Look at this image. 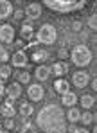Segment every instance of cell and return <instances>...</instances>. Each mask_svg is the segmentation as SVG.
Instances as JSON below:
<instances>
[{
	"instance_id": "6da1fadb",
	"label": "cell",
	"mask_w": 97,
	"mask_h": 133,
	"mask_svg": "<svg viewBox=\"0 0 97 133\" xmlns=\"http://www.w3.org/2000/svg\"><path fill=\"white\" fill-rule=\"evenodd\" d=\"M36 122L45 133H65V111L58 104H47L38 111Z\"/></svg>"
},
{
	"instance_id": "7a4b0ae2",
	"label": "cell",
	"mask_w": 97,
	"mask_h": 133,
	"mask_svg": "<svg viewBox=\"0 0 97 133\" xmlns=\"http://www.w3.org/2000/svg\"><path fill=\"white\" fill-rule=\"evenodd\" d=\"M48 9L52 11H58V13H70L75 9H81L86 2L85 0H79V2H74V0H45L43 2Z\"/></svg>"
},
{
	"instance_id": "3957f363",
	"label": "cell",
	"mask_w": 97,
	"mask_h": 133,
	"mask_svg": "<svg viewBox=\"0 0 97 133\" xmlns=\"http://www.w3.org/2000/svg\"><path fill=\"white\" fill-rule=\"evenodd\" d=\"M70 58H72V63H74V65L86 66L90 61H92V52H90V49H88L86 45H75V47L72 49Z\"/></svg>"
},
{
	"instance_id": "277c9868",
	"label": "cell",
	"mask_w": 97,
	"mask_h": 133,
	"mask_svg": "<svg viewBox=\"0 0 97 133\" xmlns=\"http://www.w3.org/2000/svg\"><path fill=\"white\" fill-rule=\"evenodd\" d=\"M38 36V43H43V45H52L56 42V29L50 25V23H45L38 29L36 32Z\"/></svg>"
},
{
	"instance_id": "5b68a950",
	"label": "cell",
	"mask_w": 97,
	"mask_h": 133,
	"mask_svg": "<svg viewBox=\"0 0 97 133\" xmlns=\"http://www.w3.org/2000/svg\"><path fill=\"white\" fill-rule=\"evenodd\" d=\"M13 38H15V29H13V25H9V23L0 25V42H4V43H11Z\"/></svg>"
},
{
	"instance_id": "8992f818",
	"label": "cell",
	"mask_w": 97,
	"mask_h": 133,
	"mask_svg": "<svg viewBox=\"0 0 97 133\" xmlns=\"http://www.w3.org/2000/svg\"><path fill=\"white\" fill-rule=\"evenodd\" d=\"M72 81H74V85H75L77 88H85V87L90 83V76H88L86 72L79 70V72L72 74Z\"/></svg>"
},
{
	"instance_id": "52a82bcc",
	"label": "cell",
	"mask_w": 97,
	"mask_h": 133,
	"mask_svg": "<svg viewBox=\"0 0 97 133\" xmlns=\"http://www.w3.org/2000/svg\"><path fill=\"white\" fill-rule=\"evenodd\" d=\"M27 94H29V99H31V101H41V99H43L45 90H43L41 85H29Z\"/></svg>"
},
{
	"instance_id": "ba28073f",
	"label": "cell",
	"mask_w": 97,
	"mask_h": 133,
	"mask_svg": "<svg viewBox=\"0 0 97 133\" xmlns=\"http://www.w3.org/2000/svg\"><path fill=\"white\" fill-rule=\"evenodd\" d=\"M25 15H27V18H31V20H38V18L41 16V5L36 4V2L29 4V5L25 7Z\"/></svg>"
},
{
	"instance_id": "9c48e42d",
	"label": "cell",
	"mask_w": 97,
	"mask_h": 133,
	"mask_svg": "<svg viewBox=\"0 0 97 133\" xmlns=\"http://www.w3.org/2000/svg\"><path fill=\"white\" fill-rule=\"evenodd\" d=\"M27 56H25L24 50H16L15 54H13V65L18 66V68H22V66H27Z\"/></svg>"
},
{
	"instance_id": "30bf717a",
	"label": "cell",
	"mask_w": 97,
	"mask_h": 133,
	"mask_svg": "<svg viewBox=\"0 0 97 133\" xmlns=\"http://www.w3.org/2000/svg\"><path fill=\"white\" fill-rule=\"evenodd\" d=\"M15 101H11V99H7L2 106H0V113L4 115V117H7V119H11V117H15V104H13Z\"/></svg>"
},
{
	"instance_id": "8fae6325",
	"label": "cell",
	"mask_w": 97,
	"mask_h": 133,
	"mask_svg": "<svg viewBox=\"0 0 97 133\" xmlns=\"http://www.w3.org/2000/svg\"><path fill=\"white\" fill-rule=\"evenodd\" d=\"M5 92H7V99H11V101H15V99H18V97L22 95V88H20L18 83L9 85V88L5 90Z\"/></svg>"
},
{
	"instance_id": "7c38bea8",
	"label": "cell",
	"mask_w": 97,
	"mask_h": 133,
	"mask_svg": "<svg viewBox=\"0 0 97 133\" xmlns=\"http://www.w3.org/2000/svg\"><path fill=\"white\" fill-rule=\"evenodd\" d=\"M34 74H36V77H38L40 81H47L48 76H50V66H47V65H38Z\"/></svg>"
},
{
	"instance_id": "4fadbf2b",
	"label": "cell",
	"mask_w": 97,
	"mask_h": 133,
	"mask_svg": "<svg viewBox=\"0 0 97 133\" xmlns=\"http://www.w3.org/2000/svg\"><path fill=\"white\" fill-rule=\"evenodd\" d=\"M11 11H13L11 2H7V0H0V20L7 18V16L11 15Z\"/></svg>"
},
{
	"instance_id": "5bb4252c",
	"label": "cell",
	"mask_w": 97,
	"mask_h": 133,
	"mask_svg": "<svg viewBox=\"0 0 97 133\" xmlns=\"http://www.w3.org/2000/svg\"><path fill=\"white\" fill-rule=\"evenodd\" d=\"M54 88H56L58 94H61V95H63V94H67V92H68L70 87H68V81H67V79H61V77H59V79H56V81H54Z\"/></svg>"
},
{
	"instance_id": "9a60e30c",
	"label": "cell",
	"mask_w": 97,
	"mask_h": 133,
	"mask_svg": "<svg viewBox=\"0 0 97 133\" xmlns=\"http://www.w3.org/2000/svg\"><path fill=\"white\" fill-rule=\"evenodd\" d=\"M75 101H77V95L74 94V92H67V94H63V97H61V104H65V106H70L72 108L74 104H75Z\"/></svg>"
},
{
	"instance_id": "2e32d148",
	"label": "cell",
	"mask_w": 97,
	"mask_h": 133,
	"mask_svg": "<svg viewBox=\"0 0 97 133\" xmlns=\"http://www.w3.org/2000/svg\"><path fill=\"white\" fill-rule=\"evenodd\" d=\"M20 34H22V38L24 40H31L32 36H34V29H32V25L27 22L22 25V31H20Z\"/></svg>"
},
{
	"instance_id": "e0dca14e",
	"label": "cell",
	"mask_w": 97,
	"mask_h": 133,
	"mask_svg": "<svg viewBox=\"0 0 97 133\" xmlns=\"http://www.w3.org/2000/svg\"><path fill=\"white\" fill-rule=\"evenodd\" d=\"M67 68H68L67 65H63V63L58 61V63H54V65L50 66V72H52L54 76H63V74L67 72Z\"/></svg>"
},
{
	"instance_id": "ac0fdd59",
	"label": "cell",
	"mask_w": 97,
	"mask_h": 133,
	"mask_svg": "<svg viewBox=\"0 0 97 133\" xmlns=\"http://www.w3.org/2000/svg\"><path fill=\"white\" fill-rule=\"evenodd\" d=\"M32 113H34L32 104H29V103H22V104H20V115H22V117L27 119V117H31Z\"/></svg>"
},
{
	"instance_id": "d6986e66",
	"label": "cell",
	"mask_w": 97,
	"mask_h": 133,
	"mask_svg": "<svg viewBox=\"0 0 97 133\" xmlns=\"http://www.w3.org/2000/svg\"><path fill=\"white\" fill-rule=\"evenodd\" d=\"M94 103H95L94 95H83V97H81V106H83L85 110H90V108L94 106Z\"/></svg>"
},
{
	"instance_id": "ffe728a7",
	"label": "cell",
	"mask_w": 97,
	"mask_h": 133,
	"mask_svg": "<svg viewBox=\"0 0 97 133\" xmlns=\"http://www.w3.org/2000/svg\"><path fill=\"white\" fill-rule=\"evenodd\" d=\"M79 115H81V111L77 110V108H74V106H72V108H70L68 111H67V117H68V121H70L72 124L79 121Z\"/></svg>"
},
{
	"instance_id": "44dd1931",
	"label": "cell",
	"mask_w": 97,
	"mask_h": 133,
	"mask_svg": "<svg viewBox=\"0 0 97 133\" xmlns=\"http://www.w3.org/2000/svg\"><path fill=\"white\" fill-rule=\"evenodd\" d=\"M79 121H81L85 126H88V124H92V122H94V115H92L90 111H85V113H81V115H79Z\"/></svg>"
},
{
	"instance_id": "7402d4cb",
	"label": "cell",
	"mask_w": 97,
	"mask_h": 133,
	"mask_svg": "<svg viewBox=\"0 0 97 133\" xmlns=\"http://www.w3.org/2000/svg\"><path fill=\"white\" fill-rule=\"evenodd\" d=\"M48 58V52L47 50H36L32 54V61H45Z\"/></svg>"
},
{
	"instance_id": "603a6c76",
	"label": "cell",
	"mask_w": 97,
	"mask_h": 133,
	"mask_svg": "<svg viewBox=\"0 0 97 133\" xmlns=\"http://www.w3.org/2000/svg\"><path fill=\"white\" fill-rule=\"evenodd\" d=\"M7 77H11V66L9 65H2L0 66V79L4 81V79H7Z\"/></svg>"
},
{
	"instance_id": "cb8c5ba5",
	"label": "cell",
	"mask_w": 97,
	"mask_h": 133,
	"mask_svg": "<svg viewBox=\"0 0 97 133\" xmlns=\"http://www.w3.org/2000/svg\"><path fill=\"white\" fill-rule=\"evenodd\" d=\"M16 76H18V81H20V83H29V81H31L29 70H24V72H20V74H16Z\"/></svg>"
},
{
	"instance_id": "d4e9b609",
	"label": "cell",
	"mask_w": 97,
	"mask_h": 133,
	"mask_svg": "<svg viewBox=\"0 0 97 133\" xmlns=\"http://www.w3.org/2000/svg\"><path fill=\"white\" fill-rule=\"evenodd\" d=\"M22 133H32V124L31 122H24V126H22Z\"/></svg>"
},
{
	"instance_id": "484cf974",
	"label": "cell",
	"mask_w": 97,
	"mask_h": 133,
	"mask_svg": "<svg viewBox=\"0 0 97 133\" xmlns=\"http://www.w3.org/2000/svg\"><path fill=\"white\" fill-rule=\"evenodd\" d=\"M7 59H9V54L5 52L4 47H0V61H7Z\"/></svg>"
},
{
	"instance_id": "4316f807",
	"label": "cell",
	"mask_w": 97,
	"mask_h": 133,
	"mask_svg": "<svg viewBox=\"0 0 97 133\" xmlns=\"http://www.w3.org/2000/svg\"><path fill=\"white\" fill-rule=\"evenodd\" d=\"M88 25H90V29H94V31H95V27H97V20H95V15H92V16L88 18Z\"/></svg>"
},
{
	"instance_id": "83f0119b",
	"label": "cell",
	"mask_w": 97,
	"mask_h": 133,
	"mask_svg": "<svg viewBox=\"0 0 97 133\" xmlns=\"http://www.w3.org/2000/svg\"><path fill=\"white\" fill-rule=\"evenodd\" d=\"M4 126H5L7 130H13V128H15V121H13V119H5V121H4Z\"/></svg>"
},
{
	"instance_id": "f1b7e54d",
	"label": "cell",
	"mask_w": 97,
	"mask_h": 133,
	"mask_svg": "<svg viewBox=\"0 0 97 133\" xmlns=\"http://www.w3.org/2000/svg\"><path fill=\"white\" fill-rule=\"evenodd\" d=\"M22 16H24V11H20V9H18V11H15V20H20Z\"/></svg>"
},
{
	"instance_id": "f546056e",
	"label": "cell",
	"mask_w": 97,
	"mask_h": 133,
	"mask_svg": "<svg viewBox=\"0 0 97 133\" xmlns=\"http://www.w3.org/2000/svg\"><path fill=\"white\" fill-rule=\"evenodd\" d=\"M81 27H83V23H81V22H74L72 23V29H74V31H79Z\"/></svg>"
},
{
	"instance_id": "4dcf8cb0",
	"label": "cell",
	"mask_w": 97,
	"mask_h": 133,
	"mask_svg": "<svg viewBox=\"0 0 97 133\" xmlns=\"http://www.w3.org/2000/svg\"><path fill=\"white\" fill-rule=\"evenodd\" d=\"M4 94H5V87H4V81L0 79V97H2Z\"/></svg>"
},
{
	"instance_id": "1f68e13d",
	"label": "cell",
	"mask_w": 97,
	"mask_h": 133,
	"mask_svg": "<svg viewBox=\"0 0 97 133\" xmlns=\"http://www.w3.org/2000/svg\"><path fill=\"white\" fill-rule=\"evenodd\" d=\"M16 47H18L20 50H24V49H25V45H24V42H22V40H16Z\"/></svg>"
},
{
	"instance_id": "d6a6232c",
	"label": "cell",
	"mask_w": 97,
	"mask_h": 133,
	"mask_svg": "<svg viewBox=\"0 0 97 133\" xmlns=\"http://www.w3.org/2000/svg\"><path fill=\"white\" fill-rule=\"evenodd\" d=\"M74 133H90V131H88L86 128H77V130H75Z\"/></svg>"
},
{
	"instance_id": "836d02e7",
	"label": "cell",
	"mask_w": 97,
	"mask_h": 133,
	"mask_svg": "<svg viewBox=\"0 0 97 133\" xmlns=\"http://www.w3.org/2000/svg\"><path fill=\"white\" fill-rule=\"evenodd\" d=\"M67 54H68V52H67L65 49H61V50H59V58H67Z\"/></svg>"
},
{
	"instance_id": "e575fe53",
	"label": "cell",
	"mask_w": 97,
	"mask_h": 133,
	"mask_svg": "<svg viewBox=\"0 0 97 133\" xmlns=\"http://www.w3.org/2000/svg\"><path fill=\"white\" fill-rule=\"evenodd\" d=\"M75 130H77V128H75L74 124H72V126H70V128H68V131H70V133H74V131H75Z\"/></svg>"
},
{
	"instance_id": "d590c367",
	"label": "cell",
	"mask_w": 97,
	"mask_h": 133,
	"mask_svg": "<svg viewBox=\"0 0 97 133\" xmlns=\"http://www.w3.org/2000/svg\"><path fill=\"white\" fill-rule=\"evenodd\" d=\"M0 133H9V131H5V130H2V131H0Z\"/></svg>"
},
{
	"instance_id": "8d00e7d4",
	"label": "cell",
	"mask_w": 97,
	"mask_h": 133,
	"mask_svg": "<svg viewBox=\"0 0 97 133\" xmlns=\"http://www.w3.org/2000/svg\"><path fill=\"white\" fill-rule=\"evenodd\" d=\"M0 131H2V124H0Z\"/></svg>"
}]
</instances>
